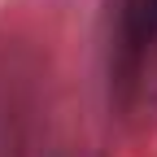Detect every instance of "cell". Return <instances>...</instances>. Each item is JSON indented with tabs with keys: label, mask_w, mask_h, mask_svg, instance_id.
I'll return each mask as SVG.
<instances>
[{
	"label": "cell",
	"mask_w": 157,
	"mask_h": 157,
	"mask_svg": "<svg viewBox=\"0 0 157 157\" xmlns=\"http://www.w3.org/2000/svg\"><path fill=\"white\" fill-rule=\"evenodd\" d=\"M157 57V0H109V87L122 105L144 92Z\"/></svg>",
	"instance_id": "obj_1"
}]
</instances>
